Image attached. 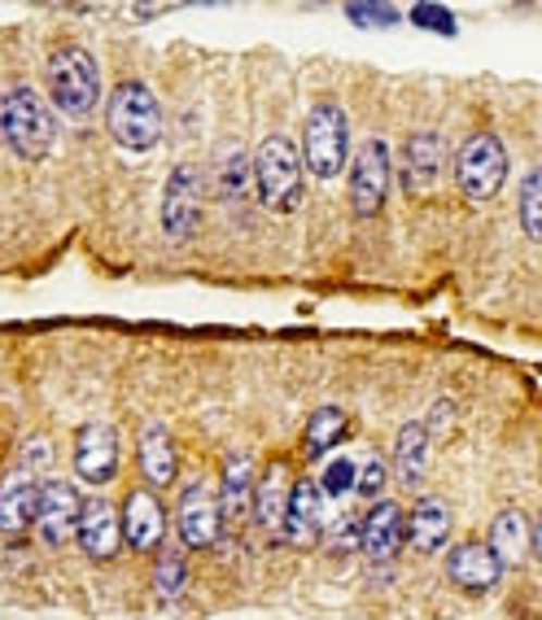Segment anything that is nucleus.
I'll return each instance as SVG.
<instances>
[{
  "label": "nucleus",
  "instance_id": "f257e3e1",
  "mask_svg": "<svg viewBox=\"0 0 542 620\" xmlns=\"http://www.w3.org/2000/svg\"><path fill=\"white\" fill-rule=\"evenodd\" d=\"M303 158L285 136H267L254 149V188L258 201L276 214H294L303 206Z\"/></svg>",
  "mask_w": 542,
  "mask_h": 620
},
{
  "label": "nucleus",
  "instance_id": "f03ea898",
  "mask_svg": "<svg viewBox=\"0 0 542 620\" xmlns=\"http://www.w3.org/2000/svg\"><path fill=\"white\" fill-rule=\"evenodd\" d=\"M49 88L62 114L71 119H93V110L101 106V66L88 49L66 45L49 58Z\"/></svg>",
  "mask_w": 542,
  "mask_h": 620
},
{
  "label": "nucleus",
  "instance_id": "7ed1b4c3",
  "mask_svg": "<svg viewBox=\"0 0 542 620\" xmlns=\"http://www.w3.org/2000/svg\"><path fill=\"white\" fill-rule=\"evenodd\" d=\"M106 127L110 136L132 149V153H145L158 145L162 136V110H158V97L145 88V84H119L110 92V110H106Z\"/></svg>",
  "mask_w": 542,
  "mask_h": 620
},
{
  "label": "nucleus",
  "instance_id": "20e7f679",
  "mask_svg": "<svg viewBox=\"0 0 542 620\" xmlns=\"http://www.w3.org/2000/svg\"><path fill=\"white\" fill-rule=\"evenodd\" d=\"M0 132L14 145L19 158L27 162H40L49 158L53 149V119H49V106L36 88H14L0 97Z\"/></svg>",
  "mask_w": 542,
  "mask_h": 620
},
{
  "label": "nucleus",
  "instance_id": "39448f33",
  "mask_svg": "<svg viewBox=\"0 0 542 620\" xmlns=\"http://www.w3.org/2000/svg\"><path fill=\"white\" fill-rule=\"evenodd\" d=\"M303 166L316 179H337L350 166V123L342 106H316L303 127Z\"/></svg>",
  "mask_w": 542,
  "mask_h": 620
},
{
  "label": "nucleus",
  "instance_id": "423d86ee",
  "mask_svg": "<svg viewBox=\"0 0 542 620\" xmlns=\"http://www.w3.org/2000/svg\"><path fill=\"white\" fill-rule=\"evenodd\" d=\"M451 171L468 201H490V197H498V188L507 179V149L498 136L477 132L459 145V153L451 158Z\"/></svg>",
  "mask_w": 542,
  "mask_h": 620
},
{
  "label": "nucleus",
  "instance_id": "0eeeda50",
  "mask_svg": "<svg viewBox=\"0 0 542 620\" xmlns=\"http://www.w3.org/2000/svg\"><path fill=\"white\" fill-rule=\"evenodd\" d=\"M390 193V149L385 140H364L350 158V206L355 214H377Z\"/></svg>",
  "mask_w": 542,
  "mask_h": 620
},
{
  "label": "nucleus",
  "instance_id": "6e6552de",
  "mask_svg": "<svg viewBox=\"0 0 542 620\" xmlns=\"http://www.w3.org/2000/svg\"><path fill=\"white\" fill-rule=\"evenodd\" d=\"M197 219H201V171L193 162H180L162 193V232L171 240H188L197 232Z\"/></svg>",
  "mask_w": 542,
  "mask_h": 620
},
{
  "label": "nucleus",
  "instance_id": "1a4fd4ad",
  "mask_svg": "<svg viewBox=\"0 0 542 620\" xmlns=\"http://www.w3.org/2000/svg\"><path fill=\"white\" fill-rule=\"evenodd\" d=\"M446 166H451L446 140L433 136V132H416V136L403 145V171H398V179H403V188H407L411 197H429V193L442 184Z\"/></svg>",
  "mask_w": 542,
  "mask_h": 620
},
{
  "label": "nucleus",
  "instance_id": "9d476101",
  "mask_svg": "<svg viewBox=\"0 0 542 620\" xmlns=\"http://www.w3.org/2000/svg\"><path fill=\"white\" fill-rule=\"evenodd\" d=\"M79 516H84V498L71 481H45L40 489V511H36V529L45 546H66L79 533Z\"/></svg>",
  "mask_w": 542,
  "mask_h": 620
},
{
  "label": "nucleus",
  "instance_id": "9b49d317",
  "mask_svg": "<svg viewBox=\"0 0 542 620\" xmlns=\"http://www.w3.org/2000/svg\"><path fill=\"white\" fill-rule=\"evenodd\" d=\"M40 489L45 485L36 481V468H27V463L10 468V476L0 481V533H5V537H23L36 524Z\"/></svg>",
  "mask_w": 542,
  "mask_h": 620
},
{
  "label": "nucleus",
  "instance_id": "f8f14e48",
  "mask_svg": "<svg viewBox=\"0 0 542 620\" xmlns=\"http://www.w3.org/2000/svg\"><path fill=\"white\" fill-rule=\"evenodd\" d=\"M446 576L459 585V590H477V594H485V590H494L498 585V576H503V563H498V555L490 550V542H455L451 550H446Z\"/></svg>",
  "mask_w": 542,
  "mask_h": 620
},
{
  "label": "nucleus",
  "instance_id": "ddd939ff",
  "mask_svg": "<svg viewBox=\"0 0 542 620\" xmlns=\"http://www.w3.org/2000/svg\"><path fill=\"white\" fill-rule=\"evenodd\" d=\"M75 472L88 485H110L119 472V437L110 424H84L75 437Z\"/></svg>",
  "mask_w": 542,
  "mask_h": 620
},
{
  "label": "nucleus",
  "instance_id": "4468645a",
  "mask_svg": "<svg viewBox=\"0 0 542 620\" xmlns=\"http://www.w3.org/2000/svg\"><path fill=\"white\" fill-rule=\"evenodd\" d=\"M175 529H180V542L193 546V550L214 546V542H219V529H223V507H219L206 489H188V494L180 498Z\"/></svg>",
  "mask_w": 542,
  "mask_h": 620
},
{
  "label": "nucleus",
  "instance_id": "2eb2a0df",
  "mask_svg": "<svg viewBox=\"0 0 542 620\" xmlns=\"http://www.w3.org/2000/svg\"><path fill=\"white\" fill-rule=\"evenodd\" d=\"M281 533H285L294 546H316V542H320V533H324V494H320L316 481H298V485H294Z\"/></svg>",
  "mask_w": 542,
  "mask_h": 620
},
{
  "label": "nucleus",
  "instance_id": "dca6fc26",
  "mask_svg": "<svg viewBox=\"0 0 542 620\" xmlns=\"http://www.w3.org/2000/svg\"><path fill=\"white\" fill-rule=\"evenodd\" d=\"M167 533V511L158 503V494L149 489H132L127 494V511H123V537L132 550H158Z\"/></svg>",
  "mask_w": 542,
  "mask_h": 620
},
{
  "label": "nucleus",
  "instance_id": "f3484780",
  "mask_svg": "<svg viewBox=\"0 0 542 620\" xmlns=\"http://www.w3.org/2000/svg\"><path fill=\"white\" fill-rule=\"evenodd\" d=\"M79 546L84 555L93 559H114L119 555V542H123V529H119V511L106 503V498H88L84 503V516H79Z\"/></svg>",
  "mask_w": 542,
  "mask_h": 620
},
{
  "label": "nucleus",
  "instance_id": "a211bd4d",
  "mask_svg": "<svg viewBox=\"0 0 542 620\" xmlns=\"http://www.w3.org/2000/svg\"><path fill=\"white\" fill-rule=\"evenodd\" d=\"M403 533H407L403 507L377 503V507L364 516V542H359V550H364L368 559H377V563H385V559H394V555L403 550Z\"/></svg>",
  "mask_w": 542,
  "mask_h": 620
},
{
  "label": "nucleus",
  "instance_id": "6ab92c4d",
  "mask_svg": "<svg viewBox=\"0 0 542 620\" xmlns=\"http://www.w3.org/2000/svg\"><path fill=\"white\" fill-rule=\"evenodd\" d=\"M451 537V511L442 498H420L407 516V542L420 550V555H433L438 546H446Z\"/></svg>",
  "mask_w": 542,
  "mask_h": 620
},
{
  "label": "nucleus",
  "instance_id": "aec40b11",
  "mask_svg": "<svg viewBox=\"0 0 542 620\" xmlns=\"http://www.w3.org/2000/svg\"><path fill=\"white\" fill-rule=\"evenodd\" d=\"M429 429L424 424H403L394 442V481L398 485H420L429 472Z\"/></svg>",
  "mask_w": 542,
  "mask_h": 620
},
{
  "label": "nucleus",
  "instance_id": "412c9836",
  "mask_svg": "<svg viewBox=\"0 0 542 620\" xmlns=\"http://www.w3.org/2000/svg\"><path fill=\"white\" fill-rule=\"evenodd\" d=\"M290 468L285 463H271L267 476H258V494H254V520L262 529H281L285 524V507H290Z\"/></svg>",
  "mask_w": 542,
  "mask_h": 620
},
{
  "label": "nucleus",
  "instance_id": "4be33fe9",
  "mask_svg": "<svg viewBox=\"0 0 542 620\" xmlns=\"http://www.w3.org/2000/svg\"><path fill=\"white\" fill-rule=\"evenodd\" d=\"M140 476L153 485V489H167L175 481V450H171V437L167 429L149 424L140 433Z\"/></svg>",
  "mask_w": 542,
  "mask_h": 620
},
{
  "label": "nucleus",
  "instance_id": "5701e85b",
  "mask_svg": "<svg viewBox=\"0 0 542 620\" xmlns=\"http://www.w3.org/2000/svg\"><path fill=\"white\" fill-rule=\"evenodd\" d=\"M258 494V476H254V459L249 455H232L223 463V489H219V507L227 516H241L249 507V498Z\"/></svg>",
  "mask_w": 542,
  "mask_h": 620
},
{
  "label": "nucleus",
  "instance_id": "b1692460",
  "mask_svg": "<svg viewBox=\"0 0 542 620\" xmlns=\"http://www.w3.org/2000/svg\"><path fill=\"white\" fill-rule=\"evenodd\" d=\"M525 546H529V524H525V516H520L516 507L498 511L494 524H490V550L498 555V563H516V559L525 555Z\"/></svg>",
  "mask_w": 542,
  "mask_h": 620
},
{
  "label": "nucleus",
  "instance_id": "393cba45",
  "mask_svg": "<svg viewBox=\"0 0 542 620\" xmlns=\"http://www.w3.org/2000/svg\"><path fill=\"white\" fill-rule=\"evenodd\" d=\"M342 437H346V416H342V407H320V411L307 420V446H303V455H307V459H324Z\"/></svg>",
  "mask_w": 542,
  "mask_h": 620
},
{
  "label": "nucleus",
  "instance_id": "a878e982",
  "mask_svg": "<svg viewBox=\"0 0 542 620\" xmlns=\"http://www.w3.org/2000/svg\"><path fill=\"white\" fill-rule=\"evenodd\" d=\"M520 227L533 245H542V166L529 171L520 184Z\"/></svg>",
  "mask_w": 542,
  "mask_h": 620
},
{
  "label": "nucleus",
  "instance_id": "bb28decb",
  "mask_svg": "<svg viewBox=\"0 0 542 620\" xmlns=\"http://www.w3.org/2000/svg\"><path fill=\"white\" fill-rule=\"evenodd\" d=\"M355 476H359V468H355L350 459H333V463L324 468V476H320V494L342 498V494H350V489H355Z\"/></svg>",
  "mask_w": 542,
  "mask_h": 620
},
{
  "label": "nucleus",
  "instance_id": "cd10ccee",
  "mask_svg": "<svg viewBox=\"0 0 542 620\" xmlns=\"http://www.w3.org/2000/svg\"><path fill=\"white\" fill-rule=\"evenodd\" d=\"M153 590H158L162 598H175V594L184 590V559H180L175 550H167V555L158 559V572H153Z\"/></svg>",
  "mask_w": 542,
  "mask_h": 620
},
{
  "label": "nucleus",
  "instance_id": "c85d7f7f",
  "mask_svg": "<svg viewBox=\"0 0 542 620\" xmlns=\"http://www.w3.org/2000/svg\"><path fill=\"white\" fill-rule=\"evenodd\" d=\"M411 23L424 27V32H438V36H455V32H459V27H455V14H451L446 5H429V0L411 10Z\"/></svg>",
  "mask_w": 542,
  "mask_h": 620
},
{
  "label": "nucleus",
  "instance_id": "c756f323",
  "mask_svg": "<svg viewBox=\"0 0 542 620\" xmlns=\"http://www.w3.org/2000/svg\"><path fill=\"white\" fill-rule=\"evenodd\" d=\"M346 18L359 27H394L403 23V14L394 5H346Z\"/></svg>",
  "mask_w": 542,
  "mask_h": 620
},
{
  "label": "nucleus",
  "instance_id": "7c9ffc66",
  "mask_svg": "<svg viewBox=\"0 0 542 620\" xmlns=\"http://www.w3.org/2000/svg\"><path fill=\"white\" fill-rule=\"evenodd\" d=\"M355 489H359L364 498H381V489H385V459H381V455H368V459H364V468H359V476H355Z\"/></svg>",
  "mask_w": 542,
  "mask_h": 620
},
{
  "label": "nucleus",
  "instance_id": "2f4dec72",
  "mask_svg": "<svg viewBox=\"0 0 542 620\" xmlns=\"http://www.w3.org/2000/svg\"><path fill=\"white\" fill-rule=\"evenodd\" d=\"M223 188H227V197H245V158H241V153L227 158V166H223Z\"/></svg>",
  "mask_w": 542,
  "mask_h": 620
},
{
  "label": "nucleus",
  "instance_id": "473e14b6",
  "mask_svg": "<svg viewBox=\"0 0 542 620\" xmlns=\"http://www.w3.org/2000/svg\"><path fill=\"white\" fill-rule=\"evenodd\" d=\"M529 550L542 559V516H538V520H533V529H529Z\"/></svg>",
  "mask_w": 542,
  "mask_h": 620
}]
</instances>
